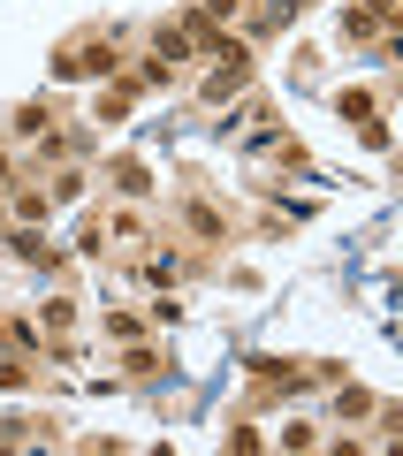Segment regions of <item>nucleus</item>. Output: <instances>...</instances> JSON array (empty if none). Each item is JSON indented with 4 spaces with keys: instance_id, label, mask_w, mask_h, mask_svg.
Masks as SVG:
<instances>
[{
    "instance_id": "1",
    "label": "nucleus",
    "mask_w": 403,
    "mask_h": 456,
    "mask_svg": "<svg viewBox=\"0 0 403 456\" xmlns=\"http://www.w3.org/2000/svg\"><path fill=\"white\" fill-rule=\"evenodd\" d=\"M114 69H122V53H114V38H107V31H84V38H69V46L53 53V77H62V84L114 77Z\"/></svg>"
},
{
    "instance_id": "2",
    "label": "nucleus",
    "mask_w": 403,
    "mask_h": 456,
    "mask_svg": "<svg viewBox=\"0 0 403 456\" xmlns=\"http://www.w3.org/2000/svg\"><path fill=\"white\" fill-rule=\"evenodd\" d=\"M114 191L145 198V191H152V167H145V160H114Z\"/></svg>"
},
{
    "instance_id": "3",
    "label": "nucleus",
    "mask_w": 403,
    "mask_h": 456,
    "mask_svg": "<svg viewBox=\"0 0 403 456\" xmlns=\"http://www.w3.org/2000/svg\"><path fill=\"white\" fill-rule=\"evenodd\" d=\"M129 99H137V77H114V84H107V99H99V114H107V122H122Z\"/></svg>"
},
{
    "instance_id": "4",
    "label": "nucleus",
    "mask_w": 403,
    "mask_h": 456,
    "mask_svg": "<svg viewBox=\"0 0 403 456\" xmlns=\"http://www.w3.org/2000/svg\"><path fill=\"white\" fill-rule=\"evenodd\" d=\"M191 228H198V236H221V206H206V198H191Z\"/></svg>"
},
{
    "instance_id": "5",
    "label": "nucleus",
    "mask_w": 403,
    "mask_h": 456,
    "mask_svg": "<svg viewBox=\"0 0 403 456\" xmlns=\"http://www.w3.org/2000/svg\"><path fill=\"white\" fill-rule=\"evenodd\" d=\"M176 274H183L176 251H152V259H145V281H176Z\"/></svg>"
},
{
    "instance_id": "6",
    "label": "nucleus",
    "mask_w": 403,
    "mask_h": 456,
    "mask_svg": "<svg viewBox=\"0 0 403 456\" xmlns=\"http://www.w3.org/2000/svg\"><path fill=\"white\" fill-rule=\"evenodd\" d=\"M46 206H53L46 191H16V213H23V221H46Z\"/></svg>"
},
{
    "instance_id": "7",
    "label": "nucleus",
    "mask_w": 403,
    "mask_h": 456,
    "mask_svg": "<svg viewBox=\"0 0 403 456\" xmlns=\"http://www.w3.org/2000/svg\"><path fill=\"white\" fill-rule=\"evenodd\" d=\"M335 107H342V114H350V122H373V92H342V99H335Z\"/></svg>"
},
{
    "instance_id": "8",
    "label": "nucleus",
    "mask_w": 403,
    "mask_h": 456,
    "mask_svg": "<svg viewBox=\"0 0 403 456\" xmlns=\"http://www.w3.org/2000/svg\"><path fill=\"white\" fill-rule=\"evenodd\" d=\"M373 31H381V23H373L366 8H350V16H342V38H373Z\"/></svg>"
}]
</instances>
